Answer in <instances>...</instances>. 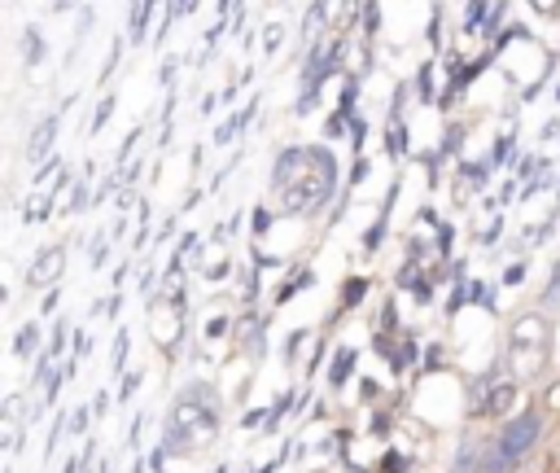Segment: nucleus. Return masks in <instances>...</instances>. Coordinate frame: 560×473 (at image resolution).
I'll use <instances>...</instances> for the list:
<instances>
[{
    "label": "nucleus",
    "instance_id": "f257e3e1",
    "mask_svg": "<svg viewBox=\"0 0 560 473\" xmlns=\"http://www.w3.org/2000/svg\"><path fill=\"white\" fill-rule=\"evenodd\" d=\"M337 184V162L328 149H284L271 166V193L280 215H306L328 201Z\"/></svg>",
    "mask_w": 560,
    "mask_h": 473
},
{
    "label": "nucleus",
    "instance_id": "f03ea898",
    "mask_svg": "<svg viewBox=\"0 0 560 473\" xmlns=\"http://www.w3.org/2000/svg\"><path fill=\"white\" fill-rule=\"evenodd\" d=\"M210 399H214V394H210ZM210 399H206L201 385H192V390H184V394L171 403V412H166V451L188 455V451L214 442L219 416H214V403H210Z\"/></svg>",
    "mask_w": 560,
    "mask_h": 473
},
{
    "label": "nucleus",
    "instance_id": "7ed1b4c3",
    "mask_svg": "<svg viewBox=\"0 0 560 473\" xmlns=\"http://www.w3.org/2000/svg\"><path fill=\"white\" fill-rule=\"evenodd\" d=\"M551 364V324L538 311H521L508 328V372L512 381H538Z\"/></svg>",
    "mask_w": 560,
    "mask_h": 473
},
{
    "label": "nucleus",
    "instance_id": "20e7f679",
    "mask_svg": "<svg viewBox=\"0 0 560 473\" xmlns=\"http://www.w3.org/2000/svg\"><path fill=\"white\" fill-rule=\"evenodd\" d=\"M538 434H542V416H538L534 407H525V412H516V416L508 420V429H503L494 442H499V451H503L508 464H521V460L529 455V447L538 442Z\"/></svg>",
    "mask_w": 560,
    "mask_h": 473
},
{
    "label": "nucleus",
    "instance_id": "39448f33",
    "mask_svg": "<svg viewBox=\"0 0 560 473\" xmlns=\"http://www.w3.org/2000/svg\"><path fill=\"white\" fill-rule=\"evenodd\" d=\"M61 272H66V245H48V250H39L35 263L26 267V285H31V289H48Z\"/></svg>",
    "mask_w": 560,
    "mask_h": 473
},
{
    "label": "nucleus",
    "instance_id": "423d86ee",
    "mask_svg": "<svg viewBox=\"0 0 560 473\" xmlns=\"http://www.w3.org/2000/svg\"><path fill=\"white\" fill-rule=\"evenodd\" d=\"M52 140H57V114H48V118L35 123V131L26 140V158L31 162H52Z\"/></svg>",
    "mask_w": 560,
    "mask_h": 473
},
{
    "label": "nucleus",
    "instance_id": "0eeeda50",
    "mask_svg": "<svg viewBox=\"0 0 560 473\" xmlns=\"http://www.w3.org/2000/svg\"><path fill=\"white\" fill-rule=\"evenodd\" d=\"M516 407V381H490L486 399H481V412L486 416H503Z\"/></svg>",
    "mask_w": 560,
    "mask_h": 473
},
{
    "label": "nucleus",
    "instance_id": "6e6552de",
    "mask_svg": "<svg viewBox=\"0 0 560 473\" xmlns=\"http://www.w3.org/2000/svg\"><path fill=\"white\" fill-rule=\"evenodd\" d=\"M153 4H158V0H136V4H131V31H127V35H131V44H144L149 9H153Z\"/></svg>",
    "mask_w": 560,
    "mask_h": 473
},
{
    "label": "nucleus",
    "instance_id": "1a4fd4ad",
    "mask_svg": "<svg viewBox=\"0 0 560 473\" xmlns=\"http://www.w3.org/2000/svg\"><path fill=\"white\" fill-rule=\"evenodd\" d=\"M22 57H26V66H39L44 61V35H39V26H26L22 31Z\"/></svg>",
    "mask_w": 560,
    "mask_h": 473
},
{
    "label": "nucleus",
    "instance_id": "9d476101",
    "mask_svg": "<svg viewBox=\"0 0 560 473\" xmlns=\"http://www.w3.org/2000/svg\"><path fill=\"white\" fill-rule=\"evenodd\" d=\"M39 346V328L35 324H22V333H18V342H13V350L22 355V359H31V350Z\"/></svg>",
    "mask_w": 560,
    "mask_h": 473
},
{
    "label": "nucleus",
    "instance_id": "9b49d317",
    "mask_svg": "<svg viewBox=\"0 0 560 473\" xmlns=\"http://www.w3.org/2000/svg\"><path fill=\"white\" fill-rule=\"evenodd\" d=\"M44 215H48V188H39V197L26 201V219H31V223H39Z\"/></svg>",
    "mask_w": 560,
    "mask_h": 473
},
{
    "label": "nucleus",
    "instance_id": "f8f14e48",
    "mask_svg": "<svg viewBox=\"0 0 560 473\" xmlns=\"http://www.w3.org/2000/svg\"><path fill=\"white\" fill-rule=\"evenodd\" d=\"M542 302L547 307H560V263L551 267V276H547V289H542Z\"/></svg>",
    "mask_w": 560,
    "mask_h": 473
},
{
    "label": "nucleus",
    "instance_id": "ddd939ff",
    "mask_svg": "<svg viewBox=\"0 0 560 473\" xmlns=\"http://www.w3.org/2000/svg\"><path fill=\"white\" fill-rule=\"evenodd\" d=\"M280 39H284V26H280V22H267V26H262V48H267V53H276V48H280Z\"/></svg>",
    "mask_w": 560,
    "mask_h": 473
},
{
    "label": "nucleus",
    "instance_id": "4468645a",
    "mask_svg": "<svg viewBox=\"0 0 560 473\" xmlns=\"http://www.w3.org/2000/svg\"><path fill=\"white\" fill-rule=\"evenodd\" d=\"M109 114H114V96H105V101L96 105V114H92V131H101V127L109 123Z\"/></svg>",
    "mask_w": 560,
    "mask_h": 473
},
{
    "label": "nucleus",
    "instance_id": "2eb2a0df",
    "mask_svg": "<svg viewBox=\"0 0 560 473\" xmlns=\"http://www.w3.org/2000/svg\"><path fill=\"white\" fill-rule=\"evenodd\" d=\"M346 364H354V355H350V350H337V368H332V385H341V381H346Z\"/></svg>",
    "mask_w": 560,
    "mask_h": 473
},
{
    "label": "nucleus",
    "instance_id": "dca6fc26",
    "mask_svg": "<svg viewBox=\"0 0 560 473\" xmlns=\"http://www.w3.org/2000/svg\"><path fill=\"white\" fill-rule=\"evenodd\" d=\"M529 9L542 18H560V0H529Z\"/></svg>",
    "mask_w": 560,
    "mask_h": 473
},
{
    "label": "nucleus",
    "instance_id": "f3484780",
    "mask_svg": "<svg viewBox=\"0 0 560 473\" xmlns=\"http://www.w3.org/2000/svg\"><path fill=\"white\" fill-rule=\"evenodd\" d=\"M83 201H88V193H83V184H74V193H70V201H66V206H70V210H79Z\"/></svg>",
    "mask_w": 560,
    "mask_h": 473
},
{
    "label": "nucleus",
    "instance_id": "a211bd4d",
    "mask_svg": "<svg viewBox=\"0 0 560 473\" xmlns=\"http://www.w3.org/2000/svg\"><path fill=\"white\" fill-rule=\"evenodd\" d=\"M359 293H363V280H350L346 285V302H359Z\"/></svg>",
    "mask_w": 560,
    "mask_h": 473
},
{
    "label": "nucleus",
    "instance_id": "6ab92c4d",
    "mask_svg": "<svg viewBox=\"0 0 560 473\" xmlns=\"http://www.w3.org/2000/svg\"><path fill=\"white\" fill-rule=\"evenodd\" d=\"M171 4H175V9H179V13H188V9H192V4H197V0H171Z\"/></svg>",
    "mask_w": 560,
    "mask_h": 473
},
{
    "label": "nucleus",
    "instance_id": "aec40b11",
    "mask_svg": "<svg viewBox=\"0 0 560 473\" xmlns=\"http://www.w3.org/2000/svg\"><path fill=\"white\" fill-rule=\"evenodd\" d=\"M70 4H74V0H57V4H52V9H57V13H66V9H70Z\"/></svg>",
    "mask_w": 560,
    "mask_h": 473
},
{
    "label": "nucleus",
    "instance_id": "412c9836",
    "mask_svg": "<svg viewBox=\"0 0 560 473\" xmlns=\"http://www.w3.org/2000/svg\"><path fill=\"white\" fill-rule=\"evenodd\" d=\"M219 473H223V469H219Z\"/></svg>",
    "mask_w": 560,
    "mask_h": 473
}]
</instances>
